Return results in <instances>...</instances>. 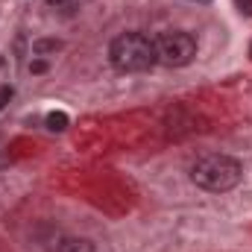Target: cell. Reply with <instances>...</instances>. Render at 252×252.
Wrapping results in <instances>:
<instances>
[{
    "label": "cell",
    "mask_w": 252,
    "mask_h": 252,
    "mask_svg": "<svg viewBox=\"0 0 252 252\" xmlns=\"http://www.w3.org/2000/svg\"><path fill=\"white\" fill-rule=\"evenodd\" d=\"M190 179L193 185L208 193H226V190L238 188L241 179H244V167L238 158L232 156H223V153H208L202 158L193 161L190 167Z\"/></svg>",
    "instance_id": "6da1fadb"
},
{
    "label": "cell",
    "mask_w": 252,
    "mask_h": 252,
    "mask_svg": "<svg viewBox=\"0 0 252 252\" xmlns=\"http://www.w3.org/2000/svg\"><path fill=\"white\" fill-rule=\"evenodd\" d=\"M109 62L121 73H144L158 62L156 41L144 32H124L109 44Z\"/></svg>",
    "instance_id": "7a4b0ae2"
},
{
    "label": "cell",
    "mask_w": 252,
    "mask_h": 252,
    "mask_svg": "<svg viewBox=\"0 0 252 252\" xmlns=\"http://www.w3.org/2000/svg\"><path fill=\"white\" fill-rule=\"evenodd\" d=\"M156 41V59L167 67H185L196 56V38L185 30H167Z\"/></svg>",
    "instance_id": "3957f363"
},
{
    "label": "cell",
    "mask_w": 252,
    "mask_h": 252,
    "mask_svg": "<svg viewBox=\"0 0 252 252\" xmlns=\"http://www.w3.org/2000/svg\"><path fill=\"white\" fill-rule=\"evenodd\" d=\"M59 252H97V247L85 238H64L59 244Z\"/></svg>",
    "instance_id": "277c9868"
},
{
    "label": "cell",
    "mask_w": 252,
    "mask_h": 252,
    "mask_svg": "<svg viewBox=\"0 0 252 252\" xmlns=\"http://www.w3.org/2000/svg\"><path fill=\"white\" fill-rule=\"evenodd\" d=\"M47 126H50L53 132H62L64 126H67V115H62V112H50V115H47Z\"/></svg>",
    "instance_id": "5b68a950"
},
{
    "label": "cell",
    "mask_w": 252,
    "mask_h": 252,
    "mask_svg": "<svg viewBox=\"0 0 252 252\" xmlns=\"http://www.w3.org/2000/svg\"><path fill=\"white\" fill-rule=\"evenodd\" d=\"M59 47H62L59 41H35V44H32V53H35V56H44V53L59 50Z\"/></svg>",
    "instance_id": "8992f818"
},
{
    "label": "cell",
    "mask_w": 252,
    "mask_h": 252,
    "mask_svg": "<svg viewBox=\"0 0 252 252\" xmlns=\"http://www.w3.org/2000/svg\"><path fill=\"white\" fill-rule=\"evenodd\" d=\"M9 97H12V88H9V85H3V88H0V109L9 103Z\"/></svg>",
    "instance_id": "52a82bcc"
},
{
    "label": "cell",
    "mask_w": 252,
    "mask_h": 252,
    "mask_svg": "<svg viewBox=\"0 0 252 252\" xmlns=\"http://www.w3.org/2000/svg\"><path fill=\"white\" fill-rule=\"evenodd\" d=\"M235 3H238V9L244 15H252V0H235Z\"/></svg>",
    "instance_id": "ba28073f"
},
{
    "label": "cell",
    "mask_w": 252,
    "mask_h": 252,
    "mask_svg": "<svg viewBox=\"0 0 252 252\" xmlns=\"http://www.w3.org/2000/svg\"><path fill=\"white\" fill-rule=\"evenodd\" d=\"M30 70H32V73H44V70H47V64H44V62H32V64H30Z\"/></svg>",
    "instance_id": "9c48e42d"
},
{
    "label": "cell",
    "mask_w": 252,
    "mask_h": 252,
    "mask_svg": "<svg viewBox=\"0 0 252 252\" xmlns=\"http://www.w3.org/2000/svg\"><path fill=\"white\" fill-rule=\"evenodd\" d=\"M50 3H53V6H62V3H67V0H50Z\"/></svg>",
    "instance_id": "30bf717a"
},
{
    "label": "cell",
    "mask_w": 252,
    "mask_h": 252,
    "mask_svg": "<svg viewBox=\"0 0 252 252\" xmlns=\"http://www.w3.org/2000/svg\"><path fill=\"white\" fill-rule=\"evenodd\" d=\"M199 3H211V0H199Z\"/></svg>",
    "instance_id": "8fae6325"
}]
</instances>
